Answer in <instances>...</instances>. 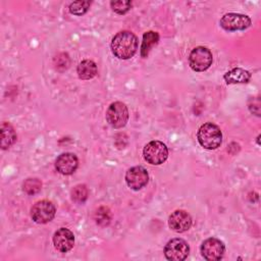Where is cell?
Returning a JSON list of instances; mask_svg holds the SVG:
<instances>
[{
    "instance_id": "cell-1",
    "label": "cell",
    "mask_w": 261,
    "mask_h": 261,
    "mask_svg": "<svg viewBox=\"0 0 261 261\" xmlns=\"http://www.w3.org/2000/svg\"><path fill=\"white\" fill-rule=\"evenodd\" d=\"M138 49V38L129 31L117 33L111 41L112 53L119 59H129Z\"/></svg>"
},
{
    "instance_id": "cell-2",
    "label": "cell",
    "mask_w": 261,
    "mask_h": 261,
    "mask_svg": "<svg viewBox=\"0 0 261 261\" xmlns=\"http://www.w3.org/2000/svg\"><path fill=\"white\" fill-rule=\"evenodd\" d=\"M197 139L200 145L205 149L214 150L221 145L222 133L216 124L212 122H206L202 124L198 129Z\"/></svg>"
},
{
    "instance_id": "cell-3",
    "label": "cell",
    "mask_w": 261,
    "mask_h": 261,
    "mask_svg": "<svg viewBox=\"0 0 261 261\" xmlns=\"http://www.w3.org/2000/svg\"><path fill=\"white\" fill-rule=\"evenodd\" d=\"M145 160L152 165L162 164L168 157V149L160 141L149 142L143 150Z\"/></svg>"
},
{
    "instance_id": "cell-4",
    "label": "cell",
    "mask_w": 261,
    "mask_h": 261,
    "mask_svg": "<svg viewBox=\"0 0 261 261\" xmlns=\"http://www.w3.org/2000/svg\"><path fill=\"white\" fill-rule=\"evenodd\" d=\"M212 53L211 51L203 46L196 47L192 50L189 56V64L195 71H204L212 64Z\"/></svg>"
},
{
    "instance_id": "cell-5",
    "label": "cell",
    "mask_w": 261,
    "mask_h": 261,
    "mask_svg": "<svg viewBox=\"0 0 261 261\" xmlns=\"http://www.w3.org/2000/svg\"><path fill=\"white\" fill-rule=\"evenodd\" d=\"M106 119L114 128L123 127L128 120V109L122 102H113L107 109Z\"/></svg>"
},
{
    "instance_id": "cell-6",
    "label": "cell",
    "mask_w": 261,
    "mask_h": 261,
    "mask_svg": "<svg viewBox=\"0 0 261 261\" xmlns=\"http://www.w3.org/2000/svg\"><path fill=\"white\" fill-rule=\"evenodd\" d=\"M55 206L48 200H41L36 202L31 209V216L37 223L44 224L51 221L55 216Z\"/></svg>"
},
{
    "instance_id": "cell-7",
    "label": "cell",
    "mask_w": 261,
    "mask_h": 261,
    "mask_svg": "<svg viewBox=\"0 0 261 261\" xmlns=\"http://www.w3.org/2000/svg\"><path fill=\"white\" fill-rule=\"evenodd\" d=\"M190 253V247L182 239H172L164 247L166 259L171 261H182Z\"/></svg>"
},
{
    "instance_id": "cell-8",
    "label": "cell",
    "mask_w": 261,
    "mask_h": 261,
    "mask_svg": "<svg viewBox=\"0 0 261 261\" xmlns=\"http://www.w3.org/2000/svg\"><path fill=\"white\" fill-rule=\"evenodd\" d=\"M224 244L216 238H209L201 245V254L208 261L220 260L224 255Z\"/></svg>"
},
{
    "instance_id": "cell-9",
    "label": "cell",
    "mask_w": 261,
    "mask_h": 261,
    "mask_svg": "<svg viewBox=\"0 0 261 261\" xmlns=\"http://www.w3.org/2000/svg\"><path fill=\"white\" fill-rule=\"evenodd\" d=\"M251 18L240 13H226L220 19V25L225 31H243L251 25Z\"/></svg>"
},
{
    "instance_id": "cell-10",
    "label": "cell",
    "mask_w": 261,
    "mask_h": 261,
    "mask_svg": "<svg viewBox=\"0 0 261 261\" xmlns=\"http://www.w3.org/2000/svg\"><path fill=\"white\" fill-rule=\"evenodd\" d=\"M148 180V171L143 166L130 167L125 173L126 185L134 191H139L144 188Z\"/></svg>"
},
{
    "instance_id": "cell-11",
    "label": "cell",
    "mask_w": 261,
    "mask_h": 261,
    "mask_svg": "<svg viewBox=\"0 0 261 261\" xmlns=\"http://www.w3.org/2000/svg\"><path fill=\"white\" fill-rule=\"evenodd\" d=\"M53 244L55 249H57L59 252L66 253L71 250L74 245V236L68 228L61 227L54 232Z\"/></svg>"
},
{
    "instance_id": "cell-12",
    "label": "cell",
    "mask_w": 261,
    "mask_h": 261,
    "mask_svg": "<svg viewBox=\"0 0 261 261\" xmlns=\"http://www.w3.org/2000/svg\"><path fill=\"white\" fill-rule=\"evenodd\" d=\"M168 225L176 232L187 231L192 225V217L185 210H175L168 218Z\"/></svg>"
},
{
    "instance_id": "cell-13",
    "label": "cell",
    "mask_w": 261,
    "mask_h": 261,
    "mask_svg": "<svg viewBox=\"0 0 261 261\" xmlns=\"http://www.w3.org/2000/svg\"><path fill=\"white\" fill-rule=\"evenodd\" d=\"M79 165L77 157L72 153H62L55 161L56 170L64 175L72 174Z\"/></svg>"
},
{
    "instance_id": "cell-14",
    "label": "cell",
    "mask_w": 261,
    "mask_h": 261,
    "mask_svg": "<svg viewBox=\"0 0 261 261\" xmlns=\"http://www.w3.org/2000/svg\"><path fill=\"white\" fill-rule=\"evenodd\" d=\"M223 79L226 82V84H244L250 81L251 73L248 70H245L241 67H236L224 73Z\"/></svg>"
},
{
    "instance_id": "cell-15",
    "label": "cell",
    "mask_w": 261,
    "mask_h": 261,
    "mask_svg": "<svg viewBox=\"0 0 261 261\" xmlns=\"http://www.w3.org/2000/svg\"><path fill=\"white\" fill-rule=\"evenodd\" d=\"M16 141V134L11 124L3 122L1 124V148L3 150L11 147Z\"/></svg>"
},
{
    "instance_id": "cell-16",
    "label": "cell",
    "mask_w": 261,
    "mask_h": 261,
    "mask_svg": "<svg viewBox=\"0 0 261 261\" xmlns=\"http://www.w3.org/2000/svg\"><path fill=\"white\" fill-rule=\"evenodd\" d=\"M77 74L82 80H91L97 74V65L93 60L86 59L77 65Z\"/></svg>"
},
{
    "instance_id": "cell-17",
    "label": "cell",
    "mask_w": 261,
    "mask_h": 261,
    "mask_svg": "<svg viewBox=\"0 0 261 261\" xmlns=\"http://www.w3.org/2000/svg\"><path fill=\"white\" fill-rule=\"evenodd\" d=\"M159 41V35L156 32L149 31L146 32L143 35V41H142V46H141V55L142 57H147L151 48L156 45Z\"/></svg>"
},
{
    "instance_id": "cell-18",
    "label": "cell",
    "mask_w": 261,
    "mask_h": 261,
    "mask_svg": "<svg viewBox=\"0 0 261 261\" xmlns=\"http://www.w3.org/2000/svg\"><path fill=\"white\" fill-rule=\"evenodd\" d=\"M95 220L96 223L102 226L108 225L110 220H111V213L110 210L107 207H100L96 212H95Z\"/></svg>"
},
{
    "instance_id": "cell-19",
    "label": "cell",
    "mask_w": 261,
    "mask_h": 261,
    "mask_svg": "<svg viewBox=\"0 0 261 261\" xmlns=\"http://www.w3.org/2000/svg\"><path fill=\"white\" fill-rule=\"evenodd\" d=\"M89 195V191L85 185H77L71 191V198L76 203H84Z\"/></svg>"
},
{
    "instance_id": "cell-20",
    "label": "cell",
    "mask_w": 261,
    "mask_h": 261,
    "mask_svg": "<svg viewBox=\"0 0 261 261\" xmlns=\"http://www.w3.org/2000/svg\"><path fill=\"white\" fill-rule=\"evenodd\" d=\"M22 188L28 195H34L41 190L42 182L38 178H28L24 180Z\"/></svg>"
},
{
    "instance_id": "cell-21",
    "label": "cell",
    "mask_w": 261,
    "mask_h": 261,
    "mask_svg": "<svg viewBox=\"0 0 261 261\" xmlns=\"http://www.w3.org/2000/svg\"><path fill=\"white\" fill-rule=\"evenodd\" d=\"M91 1H74L69 5V11L75 15H82L90 8Z\"/></svg>"
},
{
    "instance_id": "cell-22",
    "label": "cell",
    "mask_w": 261,
    "mask_h": 261,
    "mask_svg": "<svg viewBox=\"0 0 261 261\" xmlns=\"http://www.w3.org/2000/svg\"><path fill=\"white\" fill-rule=\"evenodd\" d=\"M110 5L112 7V10L115 11L116 13L124 14L130 9L132 2L130 1H111Z\"/></svg>"
}]
</instances>
